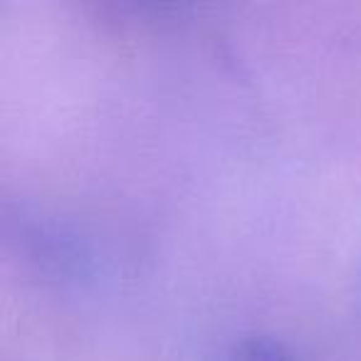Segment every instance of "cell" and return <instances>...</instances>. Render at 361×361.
<instances>
[{
  "mask_svg": "<svg viewBox=\"0 0 361 361\" xmlns=\"http://www.w3.org/2000/svg\"><path fill=\"white\" fill-rule=\"evenodd\" d=\"M235 361H295L282 344L272 339H250L238 346Z\"/></svg>",
  "mask_w": 361,
  "mask_h": 361,
  "instance_id": "7a4b0ae2",
  "label": "cell"
},
{
  "mask_svg": "<svg viewBox=\"0 0 361 361\" xmlns=\"http://www.w3.org/2000/svg\"><path fill=\"white\" fill-rule=\"evenodd\" d=\"M20 243L27 247V255L35 257L40 267H52L60 275L85 272V252L70 235L47 223L20 221Z\"/></svg>",
  "mask_w": 361,
  "mask_h": 361,
  "instance_id": "6da1fadb",
  "label": "cell"
}]
</instances>
